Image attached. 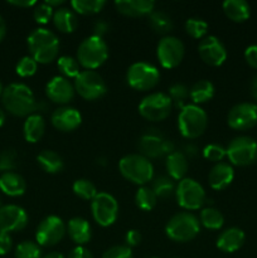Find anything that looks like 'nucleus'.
Wrapping results in <instances>:
<instances>
[{"label": "nucleus", "instance_id": "obj_29", "mask_svg": "<svg viewBox=\"0 0 257 258\" xmlns=\"http://www.w3.org/2000/svg\"><path fill=\"white\" fill-rule=\"evenodd\" d=\"M53 24L60 33H73L78 27L75 12L68 8H58L53 14Z\"/></svg>", "mask_w": 257, "mask_h": 258}, {"label": "nucleus", "instance_id": "obj_55", "mask_svg": "<svg viewBox=\"0 0 257 258\" xmlns=\"http://www.w3.org/2000/svg\"><path fill=\"white\" fill-rule=\"evenodd\" d=\"M251 93L252 97H253L257 102V76L253 78V81H252L251 83Z\"/></svg>", "mask_w": 257, "mask_h": 258}, {"label": "nucleus", "instance_id": "obj_38", "mask_svg": "<svg viewBox=\"0 0 257 258\" xmlns=\"http://www.w3.org/2000/svg\"><path fill=\"white\" fill-rule=\"evenodd\" d=\"M72 190L75 193V196H77L78 198L82 199V201H93L96 196L98 194L96 185L88 179H77L75 180L72 185Z\"/></svg>", "mask_w": 257, "mask_h": 258}, {"label": "nucleus", "instance_id": "obj_26", "mask_svg": "<svg viewBox=\"0 0 257 258\" xmlns=\"http://www.w3.org/2000/svg\"><path fill=\"white\" fill-rule=\"evenodd\" d=\"M27 183L20 174L7 171L0 175V190L8 197H20L25 193Z\"/></svg>", "mask_w": 257, "mask_h": 258}, {"label": "nucleus", "instance_id": "obj_9", "mask_svg": "<svg viewBox=\"0 0 257 258\" xmlns=\"http://www.w3.org/2000/svg\"><path fill=\"white\" fill-rule=\"evenodd\" d=\"M138 110L141 117L145 120L160 122L169 117L173 110V102L166 93L153 92L141 100Z\"/></svg>", "mask_w": 257, "mask_h": 258}, {"label": "nucleus", "instance_id": "obj_41", "mask_svg": "<svg viewBox=\"0 0 257 258\" xmlns=\"http://www.w3.org/2000/svg\"><path fill=\"white\" fill-rule=\"evenodd\" d=\"M17 258H42V249L37 242L24 241L15 248Z\"/></svg>", "mask_w": 257, "mask_h": 258}, {"label": "nucleus", "instance_id": "obj_44", "mask_svg": "<svg viewBox=\"0 0 257 258\" xmlns=\"http://www.w3.org/2000/svg\"><path fill=\"white\" fill-rule=\"evenodd\" d=\"M53 14H54V9H52L45 3L37 4L33 10V17H34L35 22L42 25L48 24L53 19Z\"/></svg>", "mask_w": 257, "mask_h": 258}, {"label": "nucleus", "instance_id": "obj_3", "mask_svg": "<svg viewBox=\"0 0 257 258\" xmlns=\"http://www.w3.org/2000/svg\"><path fill=\"white\" fill-rule=\"evenodd\" d=\"M118 171L126 180L144 186L154 179V166L141 154H128L118 161Z\"/></svg>", "mask_w": 257, "mask_h": 258}, {"label": "nucleus", "instance_id": "obj_4", "mask_svg": "<svg viewBox=\"0 0 257 258\" xmlns=\"http://www.w3.org/2000/svg\"><path fill=\"white\" fill-rule=\"evenodd\" d=\"M201 232L199 219L190 212L174 214L165 226V234L169 239L179 243L193 241Z\"/></svg>", "mask_w": 257, "mask_h": 258}, {"label": "nucleus", "instance_id": "obj_19", "mask_svg": "<svg viewBox=\"0 0 257 258\" xmlns=\"http://www.w3.org/2000/svg\"><path fill=\"white\" fill-rule=\"evenodd\" d=\"M75 86L62 76H54L45 86V95L53 103L66 106L75 98Z\"/></svg>", "mask_w": 257, "mask_h": 258}, {"label": "nucleus", "instance_id": "obj_25", "mask_svg": "<svg viewBox=\"0 0 257 258\" xmlns=\"http://www.w3.org/2000/svg\"><path fill=\"white\" fill-rule=\"evenodd\" d=\"M165 168L169 178L180 181L181 179L185 178L186 173H188V158L183 151L174 150L173 153L166 156Z\"/></svg>", "mask_w": 257, "mask_h": 258}, {"label": "nucleus", "instance_id": "obj_43", "mask_svg": "<svg viewBox=\"0 0 257 258\" xmlns=\"http://www.w3.org/2000/svg\"><path fill=\"white\" fill-rule=\"evenodd\" d=\"M203 158L208 161H213V163H221L224 158L227 156L226 148L218 144H208L204 146L203 149Z\"/></svg>", "mask_w": 257, "mask_h": 258}, {"label": "nucleus", "instance_id": "obj_35", "mask_svg": "<svg viewBox=\"0 0 257 258\" xmlns=\"http://www.w3.org/2000/svg\"><path fill=\"white\" fill-rule=\"evenodd\" d=\"M106 2L103 0H73L71 8L75 13L81 15L98 14L105 8Z\"/></svg>", "mask_w": 257, "mask_h": 258}, {"label": "nucleus", "instance_id": "obj_39", "mask_svg": "<svg viewBox=\"0 0 257 258\" xmlns=\"http://www.w3.org/2000/svg\"><path fill=\"white\" fill-rule=\"evenodd\" d=\"M184 28H185V32L189 37H191L193 39L202 40L207 37L208 23L204 22L203 19H199V18H189V19H186Z\"/></svg>", "mask_w": 257, "mask_h": 258}, {"label": "nucleus", "instance_id": "obj_49", "mask_svg": "<svg viewBox=\"0 0 257 258\" xmlns=\"http://www.w3.org/2000/svg\"><path fill=\"white\" fill-rule=\"evenodd\" d=\"M125 242H126V246L131 247H136L140 244L141 242V234L138 229H130V231L126 232V236H125Z\"/></svg>", "mask_w": 257, "mask_h": 258}, {"label": "nucleus", "instance_id": "obj_48", "mask_svg": "<svg viewBox=\"0 0 257 258\" xmlns=\"http://www.w3.org/2000/svg\"><path fill=\"white\" fill-rule=\"evenodd\" d=\"M12 247H13V241L10 234L4 233V232H0V256H4V254L9 253Z\"/></svg>", "mask_w": 257, "mask_h": 258}, {"label": "nucleus", "instance_id": "obj_59", "mask_svg": "<svg viewBox=\"0 0 257 258\" xmlns=\"http://www.w3.org/2000/svg\"><path fill=\"white\" fill-rule=\"evenodd\" d=\"M149 258H158V257H149Z\"/></svg>", "mask_w": 257, "mask_h": 258}, {"label": "nucleus", "instance_id": "obj_36", "mask_svg": "<svg viewBox=\"0 0 257 258\" xmlns=\"http://www.w3.org/2000/svg\"><path fill=\"white\" fill-rule=\"evenodd\" d=\"M151 189L154 190L158 198H169L171 196H175L176 185L174 180L166 175H160L158 178L153 179Z\"/></svg>", "mask_w": 257, "mask_h": 258}, {"label": "nucleus", "instance_id": "obj_7", "mask_svg": "<svg viewBox=\"0 0 257 258\" xmlns=\"http://www.w3.org/2000/svg\"><path fill=\"white\" fill-rule=\"evenodd\" d=\"M160 72L154 64L148 62H135L127 68L126 82L133 90L145 92L158 86Z\"/></svg>", "mask_w": 257, "mask_h": 258}, {"label": "nucleus", "instance_id": "obj_56", "mask_svg": "<svg viewBox=\"0 0 257 258\" xmlns=\"http://www.w3.org/2000/svg\"><path fill=\"white\" fill-rule=\"evenodd\" d=\"M42 258H65L62 253H59V252H50V253L45 254L44 257Z\"/></svg>", "mask_w": 257, "mask_h": 258}, {"label": "nucleus", "instance_id": "obj_46", "mask_svg": "<svg viewBox=\"0 0 257 258\" xmlns=\"http://www.w3.org/2000/svg\"><path fill=\"white\" fill-rule=\"evenodd\" d=\"M101 258H134V254L130 247L126 244H118L106 249Z\"/></svg>", "mask_w": 257, "mask_h": 258}, {"label": "nucleus", "instance_id": "obj_13", "mask_svg": "<svg viewBox=\"0 0 257 258\" xmlns=\"http://www.w3.org/2000/svg\"><path fill=\"white\" fill-rule=\"evenodd\" d=\"M91 212L93 221L98 226L110 227L116 222L118 216V203L116 198L106 191H100L91 202Z\"/></svg>", "mask_w": 257, "mask_h": 258}, {"label": "nucleus", "instance_id": "obj_20", "mask_svg": "<svg viewBox=\"0 0 257 258\" xmlns=\"http://www.w3.org/2000/svg\"><path fill=\"white\" fill-rule=\"evenodd\" d=\"M53 127L62 133H71L78 128L82 123V115L80 111L70 106H62L55 108L50 116Z\"/></svg>", "mask_w": 257, "mask_h": 258}, {"label": "nucleus", "instance_id": "obj_34", "mask_svg": "<svg viewBox=\"0 0 257 258\" xmlns=\"http://www.w3.org/2000/svg\"><path fill=\"white\" fill-rule=\"evenodd\" d=\"M156 202H158V197L155 196L151 186H139L135 194V204L139 209L144 212L153 211L156 206Z\"/></svg>", "mask_w": 257, "mask_h": 258}, {"label": "nucleus", "instance_id": "obj_37", "mask_svg": "<svg viewBox=\"0 0 257 258\" xmlns=\"http://www.w3.org/2000/svg\"><path fill=\"white\" fill-rule=\"evenodd\" d=\"M57 67L62 73V77L67 78V80L70 78L76 80V77L81 73V66L77 58H73L71 55H62L58 58Z\"/></svg>", "mask_w": 257, "mask_h": 258}, {"label": "nucleus", "instance_id": "obj_51", "mask_svg": "<svg viewBox=\"0 0 257 258\" xmlns=\"http://www.w3.org/2000/svg\"><path fill=\"white\" fill-rule=\"evenodd\" d=\"M68 258H93V256L86 247L77 246L71 251Z\"/></svg>", "mask_w": 257, "mask_h": 258}, {"label": "nucleus", "instance_id": "obj_1", "mask_svg": "<svg viewBox=\"0 0 257 258\" xmlns=\"http://www.w3.org/2000/svg\"><path fill=\"white\" fill-rule=\"evenodd\" d=\"M2 102L5 110L18 117H28L35 113L39 102L34 93L24 83H10L4 88Z\"/></svg>", "mask_w": 257, "mask_h": 258}, {"label": "nucleus", "instance_id": "obj_14", "mask_svg": "<svg viewBox=\"0 0 257 258\" xmlns=\"http://www.w3.org/2000/svg\"><path fill=\"white\" fill-rule=\"evenodd\" d=\"M185 54V48L183 42L174 35L163 37L156 47V58L159 63L165 70L176 68L183 60Z\"/></svg>", "mask_w": 257, "mask_h": 258}, {"label": "nucleus", "instance_id": "obj_28", "mask_svg": "<svg viewBox=\"0 0 257 258\" xmlns=\"http://www.w3.org/2000/svg\"><path fill=\"white\" fill-rule=\"evenodd\" d=\"M226 17L234 23H243L251 15V8L244 0H226L222 4Z\"/></svg>", "mask_w": 257, "mask_h": 258}, {"label": "nucleus", "instance_id": "obj_12", "mask_svg": "<svg viewBox=\"0 0 257 258\" xmlns=\"http://www.w3.org/2000/svg\"><path fill=\"white\" fill-rule=\"evenodd\" d=\"M226 153L232 165L248 166L257 160V143L249 136H237L229 141Z\"/></svg>", "mask_w": 257, "mask_h": 258}, {"label": "nucleus", "instance_id": "obj_5", "mask_svg": "<svg viewBox=\"0 0 257 258\" xmlns=\"http://www.w3.org/2000/svg\"><path fill=\"white\" fill-rule=\"evenodd\" d=\"M108 58V47L103 38L91 35L83 39L77 48V60L86 71L100 68Z\"/></svg>", "mask_w": 257, "mask_h": 258}, {"label": "nucleus", "instance_id": "obj_31", "mask_svg": "<svg viewBox=\"0 0 257 258\" xmlns=\"http://www.w3.org/2000/svg\"><path fill=\"white\" fill-rule=\"evenodd\" d=\"M214 86L211 81L201 80L197 81L189 90V98L191 100L193 105H203L213 98Z\"/></svg>", "mask_w": 257, "mask_h": 258}, {"label": "nucleus", "instance_id": "obj_42", "mask_svg": "<svg viewBox=\"0 0 257 258\" xmlns=\"http://www.w3.org/2000/svg\"><path fill=\"white\" fill-rule=\"evenodd\" d=\"M37 70L38 63L30 55H25V57L20 58L19 62L17 63V67H15V72L22 78L32 77L37 73Z\"/></svg>", "mask_w": 257, "mask_h": 258}, {"label": "nucleus", "instance_id": "obj_40", "mask_svg": "<svg viewBox=\"0 0 257 258\" xmlns=\"http://www.w3.org/2000/svg\"><path fill=\"white\" fill-rule=\"evenodd\" d=\"M168 96L170 97L173 106L175 107L183 108L184 106H186V100L189 98V88L186 87L184 83H174L169 88Z\"/></svg>", "mask_w": 257, "mask_h": 258}, {"label": "nucleus", "instance_id": "obj_18", "mask_svg": "<svg viewBox=\"0 0 257 258\" xmlns=\"http://www.w3.org/2000/svg\"><path fill=\"white\" fill-rule=\"evenodd\" d=\"M28 224V214L25 209L15 204L0 207V232L12 233L24 229Z\"/></svg>", "mask_w": 257, "mask_h": 258}, {"label": "nucleus", "instance_id": "obj_50", "mask_svg": "<svg viewBox=\"0 0 257 258\" xmlns=\"http://www.w3.org/2000/svg\"><path fill=\"white\" fill-rule=\"evenodd\" d=\"M108 29H110V25H108L107 22H105L103 19L97 20V22L95 23V25H93V34L92 35L103 38V35L108 32Z\"/></svg>", "mask_w": 257, "mask_h": 258}, {"label": "nucleus", "instance_id": "obj_47", "mask_svg": "<svg viewBox=\"0 0 257 258\" xmlns=\"http://www.w3.org/2000/svg\"><path fill=\"white\" fill-rule=\"evenodd\" d=\"M244 59L247 64L252 67L253 70H257V44L249 45L244 50Z\"/></svg>", "mask_w": 257, "mask_h": 258}, {"label": "nucleus", "instance_id": "obj_54", "mask_svg": "<svg viewBox=\"0 0 257 258\" xmlns=\"http://www.w3.org/2000/svg\"><path fill=\"white\" fill-rule=\"evenodd\" d=\"M44 3L47 5H49V7L54 10H55V8L58 9V7H60V5L65 4V2H63V0H53V2L52 0H47V2H44Z\"/></svg>", "mask_w": 257, "mask_h": 258}, {"label": "nucleus", "instance_id": "obj_24", "mask_svg": "<svg viewBox=\"0 0 257 258\" xmlns=\"http://www.w3.org/2000/svg\"><path fill=\"white\" fill-rule=\"evenodd\" d=\"M67 233L71 241L77 246H85L92 237L91 224L88 223L87 219L82 218V217H73L68 221Z\"/></svg>", "mask_w": 257, "mask_h": 258}, {"label": "nucleus", "instance_id": "obj_8", "mask_svg": "<svg viewBox=\"0 0 257 258\" xmlns=\"http://www.w3.org/2000/svg\"><path fill=\"white\" fill-rule=\"evenodd\" d=\"M139 154L150 159L168 156L174 151V145L160 130L149 128L139 138Z\"/></svg>", "mask_w": 257, "mask_h": 258}, {"label": "nucleus", "instance_id": "obj_21", "mask_svg": "<svg viewBox=\"0 0 257 258\" xmlns=\"http://www.w3.org/2000/svg\"><path fill=\"white\" fill-rule=\"evenodd\" d=\"M115 8L125 17L140 18L150 15L155 10V3L151 0H116Z\"/></svg>", "mask_w": 257, "mask_h": 258}, {"label": "nucleus", "instance_id": "obj_57", "mask_svg": "<svg viewBox=\"0 0 257 258\" xmlns=\"http://www.w3.org/2000/svg\"><path fill=\"white\" fill-rule=\"evenodd\" d=\"M4 122H5V112L3 111V108L0 107V127L4 125Z\"/></svg>", "mask_w": 257, "mask_h": 258}, {"label": "nucleus", "instance_id": "obj_30", "mask_svg": "<svg viewBox=\"0 0 257 258\" xmlns=\"http://www.w3.org/2000/svg\"><path fill=\"white\" fill-rule=\"evenodd\" d=\"M37 163L43 171L48 174H58L65 168L62 156L53 150H43L38 154Z\"/></svg>", "mask_w": 257, "mask_h": 258}, {"label": "nucleus", "instance_id": "obj_6", "mask_svg": "<svg viewBox=\"0 0 257 258\" xmlns=\"http://www.w3.org/2000/svg\"><path fill=\"white\" fill-rule=\"evenodd\" d=\"M208 126V116L201 107L190 103L180 108L178 115V128L181 136L188 140L198 139L204 134Z\"/></svg>", "mask_w": 257, "mask_h": 258}, {"label": "nucleus", "instance_id": "obj_15", "mask_svg": "<svg viewBox=\"0 0 257 258\" xmlns=\"http://www.w3.org/2000/svg\"><path fill=\"white\" fill-rule=\"evenodd\" d=\"M67 233V226L58 216H48L35 231V242L40 247H52L59 243Z\"/></svg>", "mask_w": 257, "mask_h": 258}, {"label": "nucleus", "instance_id": "obj_33", "mask_svg": "<svg viewBox=\"0 0 257 258\" xmlns=\"http://www.w3.org/2000/svg\"><path fill=\"white\" fill-rule=\"evenodd\" d=\"M199 223L207 229L218 231L223 227L224 217L219 209L214 208V207H208V208H204L201 211Z\"/></svg>", "mask_w": 257, "mask_h": 258}, {"label": "nucleus", "instance_id": "obj_2", "mask_svg": "<svg viewBox=\"0 0 257 258\" xmlns=\"http://www.w3.org/2000/svg\"><path fill=\"white\" fill-rule=\"evenodd\" d=\"M27 44L30 57L38 64H49L58 58L59 39L52 30L45 28L34 29L28 35Z\"/></svg>", "mask_w": 257, "mask_h": 258}, {"label": "nucleus", "instance_id": "obj_45", "mask_svg": "<svg viewBox=\"0 0 257 258\" xmlns=\"http://www.w3.org/2000/svg\"><path fill=\"white\" fill-rule=\"evenodd\" d=\"M17 153L12 149H7V150L0 153V170L7 173V171H13L17 166Z\"/></svg>", "mask_w": 257, "mask_h": 258}, {"label": "nucleus", "instance_id": "obj_11", "mask_svg": "<svg viewBox=\"0 0 257 258\" xmlns=\"http://www.w3.org/2000/svg\"><path fill=\"white\" fill-rule=\"evenodd\" d=\"M75 90L83 100L96 101L102 98L107 92V85L102 76L96 71H81L76 77Z\"/></svg>", "mask_w": 257, "mask_h": 258}, {"label": "nucleus", "instance_id": "obj_53", "mask_svg": "<svg viewBox=\"0 0 257 258\" xmlns=\"http://www.w3.org/2000/svg\"><path fill=\"white\" fill-rule=\"evenodd\" d=\"M5 34H7V24H5L4 18L0 15V43H2L3 39L5 38Z\"/></svg>", "mask_w": 257, "mask_h": 258}, {"label": "nucleus", "instance_id": "obj_58", "mask_svg": "<svg viewBox=\"0 0 257 258\" xmlns=\"http://www.w3.org/2000/svg\"><path fill=\"white\" fill-rule=\"evenodd\" d=\"M3 91H4V88H3L2 82H0V97H2V95H3Z\"/></svg>", "mask_w": 257, "mask_h": 258}, {"label": "nucleus", "instance_id": "obj_16", "mask_svg": "<svg viewBox=\"0 0 257 258\" xmlns=\"http://www.w3.org/2000/svg\"><path fill=\"white\" fill-rule=\"evenodd\" d=\"M227 123L237 131H246L257 125V105L252 102L237 103L229 110Z\"/></svg>", "mask_w": 257, "mask_h": 258}, {"label": "nucleus", "instance_id": "obj_23", "mask_svg": "<svg viewBox=\"0 0 257 258\" xmlns=\"http://www.w3.org/2000/svg\"><path fill=\"white\" fill-rule=\"evenodd\" d=\"M244 232L241 228L237 227H231L222 232L217 238V248L221 249L224 253H233V252L238 251L244 243Z\"/></svg>", "mask_w": 257, "mask_h": 258}, {"label": "nucleus", "instance_id": "obj_52", "mask_svg": "<svg viewBox=\"0 0 257 258\" xmlns=\"http://www.w3.org/2000/svg\"><path fill=\"white\" fill-rule=\"evenodd\" d=\"M10 5H14V7H18V8H32V7H35V5L38 4L37 2H33V0H30V2H28V0H12V2H9Z\"/></svg>", "mask_w": 257, "mask_h": 258}, {"label": "nucleus", "instance_id": "obj_32", "mask_svg": "<svg viewBox=\"0 0 257 258\" xmlns=\"http://www.w3.org/2000/svg\"><path fill=\"white\" fill-rule=\"evenodd\" d=\"M149 25L156 33L166 37L173 30V20L163 10H154L149 15Z\"/></svg>", "mask_w": 257, "mask_h": 258}, {"label": "nucleus", "instance_id": "obj_10", "mask_svg": "<svg viewBox=\"0 0 257 258\" xmlns=\"http://www.w3.org/2000/svg\"><path fill=\"white\" fill-rule=\"evenodd\" d=\"M175 198L179 206L186 212L198 211L206 203V190L194 179L184 178L176 184Z\"/></svg>", "mask_w": 257, "mask_h": 258}, {"label": "nucleus", "instance_id": "obj_22", "mask_svg": "<svg viewBox=\"0 0 257 258\" xmlns=\"http://www.w3.org/2000/svg\"><path fill=\"white\" fill-rule=\"evenodd\" d=\"M234 179V170L233 166L228 163H221L214 164L213 168L211 169L208 174V183L211 185L212 189L214 190H224L226 188H228L232 184Z\"/></svg>", "mask_w": 257, "mask_h": 258}, {"label": "nucleus", "instance_id": "obj_17", "mask_svg": "<svg viewBox=\"0 0 257 258\" xmlns=\"http://www.w3.org/2000/svg\"><path fill=\"white\" fill-rule=\"evenodd\" d=\"M198 54L201 59L211 67H219L227 59L226 47L214 35H207L199 42Z\"/></svg>", "mask_w": 257, "mask_h": 258}, {"label": "nucleus", "instance_id": "obj_27", "mask_svg": "<svg viewBox=\"0 0 257 258\" xmlns=\"http://www.w3.org/2000/svg\"><path fill=\"white\" fill-rule=\"evenodd\" d=\"M45 131V121L40 113L28 116L23 125V135L27 143L35 144L43 138Z\"/></svg>", "mask_w": 257, "mask_h": 258}]
</instances>
